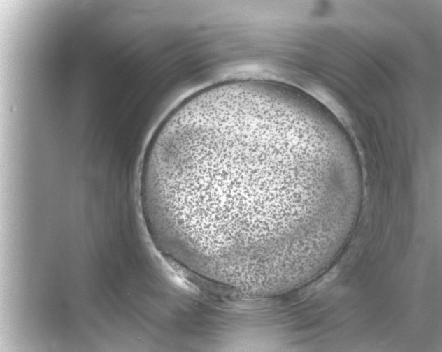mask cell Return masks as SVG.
Segmentation results:
<instances>
[{"instance_id": "6da1fadb", "label": "cell", "mask_w": 442, "mask_h": 352, "mask_svg": "<svg viewBox=\"0 0 442 352\" xmlns=\"http://www.w3.org/2000/svg\"><path fill=\"white\" fill-rule=\"evenodd\" d=\"M348 179L327 122L285 94L264 90L242 94L210 134L193 181L230 270L272 282L315 249Z\"/></svg>"}]
</instances>
